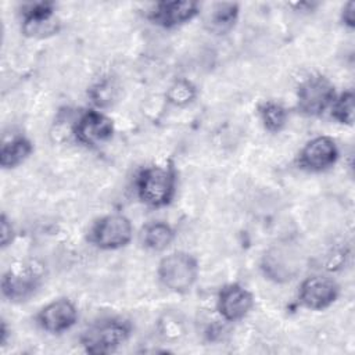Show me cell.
<instances>
[{
	"instance_id": "cell-1",
	"label": "cell",
	"mask_w": 355,
	"mask_h": 355,
	"mask_svg": "<svg viewBox=\"0 0 355 355\" xmlns=\"http://www.w3.org/2000/svg\"><path fill=\"white\" fill-rule=\"evenodd\" d=\"M136 191L141 202L161 208L168 205L176 191L175 172L168 166L144 168L136 179Z\"/></svg>"
},
{
	"instance_id": "cell-2",
	"label": "cell",
	"mask_w": 355,
	"mask_h": 355,
	"mask_svg": "<svg viewBox=\"0 0 355 355\" xmlns=\"http://www.w3.org/2000/svg\"><path fill=\"white\" fill-rule=\"evenodd\" d=\"M157 273L164 287L175 293H186L197 282L198 262L189 252L175 251L159 261Z\"/></svg>"
},
{
	"instance_id": "cell-3",
	"label": "cell",
	"mask_w": 355,
	"mask_h": 355,
	"mask_svg": "<svg viewBox=\"0 0 355 355\" xmlns=\"http://www.w3.org/2000/svg\"><path fill=\"white\" fill-rule=\"evenodd\" d=\"M130 334L128 322L108 318L93 323L80 336L82 347L89 354H110L122 345Z\"/></svg>"
},
{
	"instance_id": "cell-4",
	"label": "cell",
	"mask_w": 355,
	"mask_h": 355,
	"mask_svg": "<svg viewBox=\"0 0 355 355\" xmlns=\"http://www.w3.org/2000/svg\"><path fill=\"white\" fill-rule=\"evenodd\" d=\"M336 98L334 85L323 75H311L297 90V110L306 116H319Z\"/></svg>"
},
{
	"instance_id": "cell-5",
	"label": "cell",
	"mask_w": 355,
	"mask_h": 355,
	"mask_svg": "<svg viewBox=\"0 0 355 355\" xmlns=\"http://www.w3.org/2000/svg\"><path fill=\"white\" fill-rule=\"evenodd\" d=\"M132 236L133 226L129 218L121 214H111L93 223L89 240L101 250H118L128 245Z\"/></svg>"
},
{
	"instance_id": "cell-6",
	"label": "cell",
	"mask_w": 355,
	"mask_h": 355,
	"mask_svg": "<svg viewBox=\"0 0 355 355\" xmlns=\"http://www.w3.org/2000/svg\"><path fill=\"white\" fill-rule=\"evenodd\" d=\"M60 31L55 17V4L35 1L22 7V33L29 37H47Z\"/></svg>"
},
{
	"instance_id": "cell-7",
	"label": "cell",
	"mask_w": 355,
	"mask_h": 355,
	"mask_svg": "<svg viewBox=\"0 0 355 355\" xmlns=\"http://www.w3.org/2000/svg\"><path fill=\"white\" fill-rule=\"evenodd\" d=\"M338 284L322 275L306 277L298 290V301L311 311H322L329 308L338 297Z\"/></svg>"
},
{
	"instance_id": "cell-8",
	"label": "cell",
	"mask_w": 355,
	"mask_h": 355,
	"mask_svg": "<svg viewBox=\"0 0 355 355\" xmlns=\"http://www.w3.org/2000/svg\"><path fill=\"white\" fill-rule=\"evenodd\" d=\"M338 158L336 141L329 136L311 139L298 154V166L306 172H323L331 168Z\"/></svg>"
},
{
	"instance_id": "cell-9",
	"label": "cell",
	"mask_w": 355,
	"mask_h": 355,
	"mask_svg": "<svg viewBox=\"0 0 355 355\" xmlns=\"http://www.w3.org/2000/svg\"><path fill=\"white\" fill-rule=\"evenodd\" d=\"M298 268V257L288 245L279 244L270 247L262 255L261 269L268 279L276 283H286L294 279Z\"/></svg>"
},
{
	"instance_id": "cell-10",
	"label": "cell",
	"mask_w": 355,
	"mask_h": 355,
	"mask_svg": "<svg viewBox=\"0 0 355 355\" xmlns=\"http://www.w3.org/2000/svg\"><path fill=\"white\" fill-rule=\"evenodd\" d=\"M72 133L79 143L97 146L112 137L114 122L100 111L87 110L76 119Z\"/></svg>"
},
{
	"instance_id": "cell-11",
	"label": "cell",
	"mask_w": 355,
	"mask_h": 355,
	"mask_svg": "<svg viewBox=\"0 0 355 355\" xmlns=\"http://www.w3.org/2000/svg\"><path fill=\"white\" fill-rule=\"evenodd\" d=\"M78 320V309L68 298H58L44 305L36 315L37 324L49 333L69 330Z\"/></svg>"
},
{
	"instance_id": "cell-12",
	"label": "cell",
	"mask_w": 355,
	"mask_h": 355,
	"mask_svg": "<svg viewBox=\"0 0 355 355\" xmlns=\"http://www.w3.org/2000/svg\"><path fill=\"white\" fill-rule=\"evenodd\" d=\"M254 306L252 294L237 283L226 284L220 288L216 300V308L220 316L227 322L244 319Z\"/></svg>"
},
{
	"instance_id": "cell-13",
	"label": "cell",
	"mask_w": 355,
	"mask_h": 355,
	"mask_svg": "<svg viewBox=\"0 0 355 355\" xmlns=\"http://www.w3.org/2000/svg\"><path fill=\"white\" fill-rule=\"evenodd\" d=\"M200 11L196 1L173 0L159 1L148 12V19L162 28H176L191 21Z\"/></svg>"
},
{
	"instance_id": "cell-14",
	"label": "cell",
	"mask_w": 355,
	"mask_h": 355,
	"mask_svg": "<svg viewBox=\"0 0 355 355\" xmlns=\"http://www.w3.org/2000/svg\"><path fill=\"white\" fill-rule=\"evenodd\" d=\"M39 287V276L29 268L10 269L1 277V293L10 301H25Z\"/></svg>"
},
{
	"instance_id": "cell-15",
	"label": "cell",
	"mask_w": 355,
	"mask_h": 355,
	"mask_svg": "<svg viewBox=\"0 0 355 355\" xmlns=\"http://www.w3.org/2000/svg\"><path fill=\"white\" fill-rule=\"evenodd\" d=\"M239 4L237 3H216L214 4L209 17L205 21V25L209 32L216 35H223L229 32L239 17Z\"/></svg>"
},
{
	"instance_id": "cell-16",
	"label": "cell",
	"mask_w": 355,
	"mask_h": 355,
	"mask_svg": "<svg viewBox=\"0 0 355 355\" xmlns=\"http://www.w3.org/2000/svg\"><path fill=\"white\" fill-rule=\"evenodd\" d=\"M33 151V144L24 136L4 141L0 151V165L4 169H11L21 165Z\"/></svg>"
},
{
	"instance_id": "cell-17",
	"label": "cell",
	"mask_w": 355,
	"mask_h": 355,
	"mask_svg": "<svg viewBox=\"0 0 355 355\" xmlns=\"http://www.w3.org/2000/svg\"><path fill=\"white\" fill-rule=\"evenodd\" d=\"M173 229L165 222H151L143 229L141 240L146 248L153 251H164L173 241Z\"/></svg>"
},
{
	"instance_id": "cell-18",
	"label": "cell",
	"mask_w": 355,
	"mask_h": 355,
	"mask_svg": "<svg viewBox=\"0 0 355 355\" xmlns=\"http://www.w3.org/2000/svg\"><path fill=\"white\" fill-rule=\"evenodd\" d=\"M258 112H259V118H261L265 129L272 133L280 132L287 123L288 114H287L286 108L276 101L262 103L258 108Z\"/></svg>"
},
{
	"instance_id": "cell-19",
	"label": "cell",
	"mask_w": 355,
	"mask_h": 355,
	"mask_svg": "<svg viewBox=\"0 0 355 355\" xmlns=\"http://www.w3.org/2000/svg\"><path fill=\"white\" fill-rule=\"evenodd\" d=\"M196 86L187 79L175 80L166 90V100L176 107H184L196 98Z\"/></svg>"
},
{
	"instance_id": "cell-20",
	"label": "cell",
	"mask_w": 355,
	"mask_h": 355,
	"mask_svg": "<svg viewBox=\"0 0 355 355\" xmlns=\"http://www.w3.org/2000/svg\"><path fill=\"white\" fill-rule=\"evenodd\" d=\"M331 118L343 125H352L354 122V93L351 90L336 96L330 107Z\"/></svg>"
},
{
	"instance_id": "cell-21",
	"label": "cell",
	"mask_w": 355,
	"mask_h": 355,
	"mask_svg": "<svg viewBox=\"0 0 355 355\" xmlns=\"http://www.w3.org/2000/svg\"><path fill=\"white\" fill-rule=\"evenodd\" d=\"M0 233H1V248H6L10 245L14 237V229L11 222L7 219L6 215H1V222H0Z\"/></svg>"
},
{
	"instance_id": "cell-22",
	"label": "cell",
	"mask_w": 355,
	"mask_h": 355,
	"mask_svg": "<svg viewBox=\"0 0 355 355\" xmlns=\"http://www.w3.org/2000/svg\"><path fill=\"white\" fill-rule=\"evenodd\" d=\"M341 21L348 28L355 26V3L354 1H348L344 4L341 10Z\"/></svg>"
},
{
	"instance_id": "cell-23",
	"label": "cell",
	"mask_w": 355,
	"mask_h": 355,
	"mask_svg": "<svg viewBox=\"0 0 355 355\" xmlns=\"http://www.w3.org/2000/svg\"><path fill=\"white\" fill-rule=\"evenodd\" d=\"M1 340H0V343H1V345H4L6 344V341H7V336H8V330H7V324H6V322L3 320L1 322Z\"/></svg>"
}]
</instances>
